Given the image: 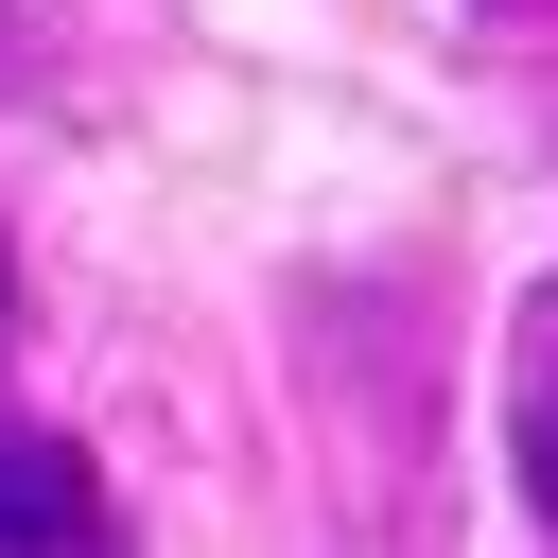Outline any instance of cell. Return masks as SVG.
<instances>
[{
	"label": "cell",
	"mask_w": 558,
	"mask_h": 558,
	"mask_svg": "<svg viewBox=\"0 0 558 558\" xmlns=\"http://www.w3.org/2000/svg\"><path fill=\"white\" fill-rule=\"evenodd\" d=\"M506 471H523V506L558 523V279L506 314Z\"/></svg>",
	"instance_id": "obj_2"
},
{
	"label": "cell",
	"mask_w": 558,
	"mask_h": 558,
	"mask_svg": "<svg viewBox=\"0 0 558 558\" xmlns=\"http://www.w3.org/2000/svg\"><path fill=\"white\" fill-rule=\"evenodd\" d=\"M0 35H17V0H0Z\"/></svg>",
	"instance_id": "obj_4"
},
{
	"label": "cell",
	"mask_w": 558,
	"mask_h": 558,
	"mask_svg": "<svg viewBox=\"0 0 558 558\" xmlns=\"http://www.w3.org/2000/svg\"><path fill=\"white\" fill-rule=\"evenodd\" d=\"M0 558H122L105 471L70 436H35V418H0Z\"/></svg>",
	"instance_id": "obj_1"
},
{
	"label": "cell",
	"mask_w": 558,
	"mask_h": 558,
	"mask_svg": "<svg viewBox=\"0 0 558 558\" xmlns=\"http://www.w3.org/2000/svg\"><path fill=\"white\" fill-rule=\"evenodd\" d=\"M0 314H17V262H0Z\"/></svg>",
	"instance_id": "obj_3"
}]
</instances>
